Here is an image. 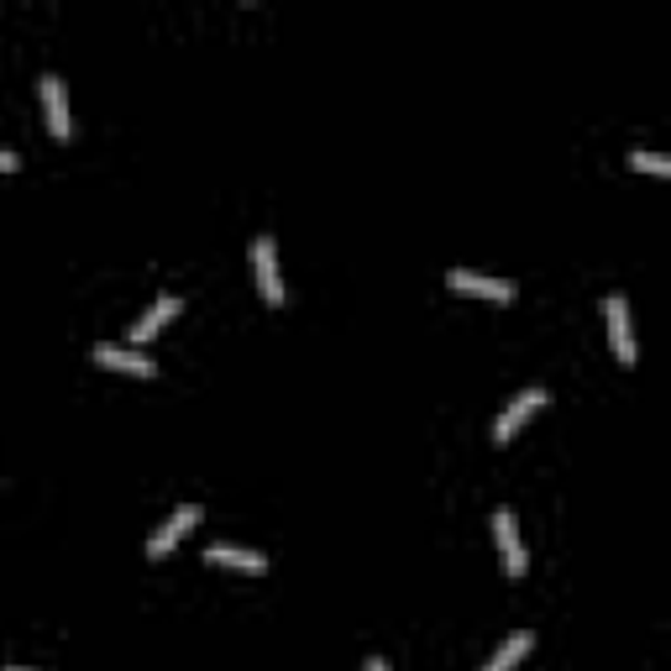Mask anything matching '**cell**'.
Returning <instances> with one entry per match:
<instances>
[{"label": "cell", "mask_w": 671, "mask_h": 671, "mask_svg": "<svg viewBox=\"0 0 671 671\" xmlns=\"http://www.w3.org/2000/svg\"><path fill=\"white\" fill-rule=\"evenodd\" d=\"M11 168H22V158H16L11 147H0V173H11Z\"/></svg>", "instance_id": "4fadbf2b"}, {"label": "cell", "mask_w": 671, "mask_h": 671, "mask_svg": "<svg viewBox=\"0 0 671 671\" xmlns=\"http://www.w3.org/2000/svg\"><path fill=\"white\" fill-rule=\"evenodd\" d=\"M546 405H551V394H546V388H525V394H514V399L499 409V420H493V441H509V435L520 431L535 409H546Z\"/></svg>", "instance_id": "3957f363"}, {"label": "cell", "mask_w": 671, "mask_h": 671, "mask_svg": "<svg viewBox=\"0 0 671 671\" xmlns=\"http://www.w3.org/2000/svg\"><path fill=\"white\" fill-rule=\"evenodd\" d=\"M362 671H388V661H384V656H367V667H362Z\"/></svg>", "instance_id": "5bb4252c"}, {"label": "cell", "mask_w": 671, "mask_h": 671, "mask_svg": "<svg viewBox=\"0 0 671 671\" xmlns=\"http://www.w3.org/2000/svg\"><path fill=\"white\" fill-rule=\"evenodd\" d=\"M179 310H184V299H179V294H158V299H152V305H147V310L137 315V326H132V336H126V346H147V341L163 331V326H168V320H173Z\"/></svg>", "instance_id": "8992f818"}, {"label": "cell", "mask_w": 671, "mask_h": 671, "mask_svg": "<svg viewBox=\"0 0 671 671\" xmlns=\"http://www.w3.org/2000/svg\"><path fill=\"white\" fill-rule=\"evenodd\" d=\"M525 656H530V635L520 629V635H509V640H503V646L488 656V667H482V671H514L520 661H525Z\"/></svg>", "instance_id": "8fae6325"}, {"label": "cell", "mask_w": 671, "mask_h": 671, "mask_svg": "<svg viewBox=\"0 0 671 671\" xmlns=\"http://www.w3.org/2000/svg\"><path fill=\"white\" fill-rule=\"evenodd\" d=\"M194 525H200V503H184V509H173L163 525L152 530V541H147V556H152V561H158V556H168Z\"/></svg>", "instance_id": "5b68a950"}, {"label": "cell", "mask_w": 671, "mask_h": 671, "mask_svg": "<svg viewBox=\"0 0 671 671\" xmlns=\"http://www.w3.org/2000/svg\"><path fill=\"white\" fill-rule=\"evenodd\" d=\"M95 362L100 367H116V373H132V378H152L158 373V362L147 357L143 346H116V341H100Z\"/></svg>", "instance_id": "ba28073f"}, {"label": "cell", "mask_w": 671, "mask_h": 671, "mask_svg": "<svg viewBox=\"0 0 671 671\" xmlns=\"http://www.w3.org/2000/svg\"><path fill=\"white\" fill-rule=\"evenodd\" d=\"M37 95H43V116H48V132L64 143L73 126H69V90H64V79L58 73H43L37 79Z\"/></svg>", "instance_id": "52a82bcc"}, {"label": "cell", "mask_w": 671, "mask_h": 671, "mask_svg": "<svg viewBox=\"0 0 671 671\" xmlns=\"http://www.w3.org/2000/svg\"><path fill=\"white\" fill-rule=\"evenodd\" d=\"M205 561H216V567H237V572H268V556L247 551V546H205Z\"/></svg>", "instance_id": "30bf717a"}, {"label": "cell", "mask_w": 671, "mask_h": 671, "mask_svg": "<svg viewBox=\"0 0 671 671\" xmlns=\"http://www.w3.org/2000/svg\"><path fill=\"white\" fill-rule=\"evenodd\" d=\"M0 671H37V667H0Z\"/></svg>", "instance_id": "9a60e30c"}, {"label": "cell", "mask_w": 671, "mask_h": 671, "mask_svg": "<svg viewBox=\"0 0 671 671\" xmlns=\"http://www.w3.org/2000/svg\"><path fill=\"white\" fill-rule=\"evenodd\" d=\"M629 168H646V173H671L667 158H661V152H646V147H635V152H629Z\"/></svg>", "instance_id": "7c38bea8"}, {"label": "cell", "mask_w": 671, "mask_h": 671, "mask_svg": "<svg viewBox=\"0 0 671 671\" xmlns=\"http://www.w3.org/2000/svg\"><path fill=\"white\" fill-rule=\"evenodd\" d=\"M603 315H609V341H614V357L629 367L640 357V341H635V326H629V299L624 294H609L603 299Z\"/></svg>", "instance_id": "7a4b0ae2"}, {"label": "cell", "mask_w": 671, "mask_h": 671, "mask_svg": "<svg viewBox=\"0 0 671 671\" xmlns=\"http://www.w3.org/2000/svg\"><path fill=\"white\" fill-rule=\"evenodd\" d=\"M252 278H258V294L268 305H284V273H278V247L268 231L252 237Z\"/></svg>", "instance_id": "6da1fadb"}, {"label": "cell", "mask_w": 671, "mask_h": 671, "mask_svg": "<svg viewBox=\"0 0 671 671\" xmlns=\"http://www.w3.org/2000/svg\"><path fill=\"white\" fill-rule=\"evenodd\" d=\"M493 535H499V551H503V572L525 577L530 556H525V546H520V520H514L509 509H499V514H493Z\"/></svg>", "instance_id": "9c48e42d"}, {"label": "cell", "mask_w": 671, "mask_h": 671, "mask_svg": "<svg viewBox=\"0 0 671 671\" xmlns=\"http://www.w3.org/2000/svg\"><path fill=\"white\" fill-rule=\"evenodd\" d=\"M446 288H456V294H478V299H499V305H509V299L520 294L509 278H488V273H473V268H452V273H446Z\"/></svg>", "instance_id": "277c9868"}]
</instances>
